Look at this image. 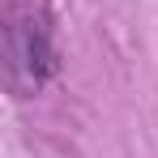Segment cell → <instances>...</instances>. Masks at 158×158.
<instances>
[{"instance_id":"1","label":"cell","mask_w":158,"mask_h":158,"mask_svg":"<svg viewBox=\"0 0 158 158\" xmlns=\"http://www.w3.org/2000/svg\"><path fill=\"white\" fill-rule=\"evenodd\" d=\"M4 56H9V81L17 94L43 90V81L56 73L52 30L39 4H17L4 26Z\"/></svg>"}]
</instances>
